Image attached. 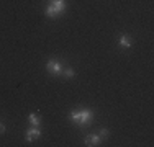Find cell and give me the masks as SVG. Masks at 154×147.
<instances>
[{
  "instance_id": "cell-1",
  "label": "cell",
  "mask_w": 154,
  "mask_h": 147,
  "mask_svg": "<svg viewBox=\"0 0 154 147\" xmlns=\"http://www.w3.org/2000/svg\"><path fill=\"white\" fill-rule=\"evenodd\" d=\"M94 119V111L92 110H79V111H72L71 113V121L79 126H87L90 124V121Z\"/></svg>"
},
{
  "instance_id": "cell-2",
  "label": "cell",
  "mask_w": 154,
  "mask_h": 147,
  "mask_svg": "<svg viewBox=\"0 0 154 147\" xmlns=\"http://www.w3.org/2000/svg\"><path fill=\"white\" fill-rule=\"evenodd\" d=\"M64 8H66V0L51 2V5L48 7V10H46V15L49 18H54V16H57V15H61L62 12H64Z\"/></svg>"
},
{
  "instance_id": "cell-3",
  "label": "cell",
  "mask_w": 154,
  "mask_h": 147,
  "mask_svg": "<svg viewBox=\"0 0 154 147\" xmlns=\"http://www.w3.org/2000/svg\"><path fill=\"white\" fill-rule=\"evenodd\" d=\"M46 69H48V72H49V74H54V75H59V74H62V65L57 61H53V59H51V61H48Z\"/></svg>"
},
{
  "instance_id": "cell-4",
  "label": "cell",
  "mask_w": 154,
  "mask_h": 147,
  "mask_svg": "<svg viewBox=\"0 0 154 147\" xmlns=\"http://www.w3.org/2000/svg\"><path fill=\"white\" fill-rule=\"evenodd\" d=\"M41 137V131L38 129V126L31 128V129H26V141L28 142H33L35 139Z\"/></svg>"
},
{
  "instance_id": "cell-5",
  "label": "cell",
  "mask_w": 154,
  "mask_h": 147,
  "mask_svg": "<svg viewBox=\"0 0 154 147\" xmlns=\"http://www.w3.org/2000/svg\"><path fill=\"white\" fill-rule=\"evenodd\" d=\"M102 141L100 136H95V134H90L85 137V146H98Z\"/></svg>"
},
{
  "instance_id": "cell-6",
  "label": "cell",
  "mask_w": 154,
  "mask_h": 147,
  "mask_svg": "<svg viewBox=\"0 0 154 147\" xmlns=\"http://www.w3.org/2000/svg\"><path fill=\"white\" fill-rule=\"evenodd\" d=\"M118 41H120V44H122L123 47H131V44H133V41H131V38L128 34H122Z\"/></svg>"
},
{
  "instance_id": "cell-7",
  "label": "cell",
  "mask_w": 154,
  "mask_h": 147,
  "mask_svg": "<svg viewBox=\"0 0 154 147\" xmlns=\"http://www.w3.org/2000/svg\"><path fill=\"white\" fill-rule=\"evenodd\" d=\"M28 121H30L33 126H38V128H39V124H41V119H39L36 115H30L28 116Z\"/></svg>"
},
{
  "instance_id": "cell-8",
  "label": "cell",
  "mask_w": 154,
  "mask_h": 147,
  "mask_svg": "<svg viewBox=\"0 0 154 147\" xmlns=\"http://www.w3.org/2000/svg\"><path fill=\"white\" fill-rule=\"evenodd\" d=\"M66 75H67V77H74V70H72V69H66Z\"/></svg>"
},
{
  "instance_id": "cell-9",
  "label": "cell",
  "mask_w": 154,
  "mask_h": 147,
  "mask_svg": "<svg viewBox=\"0 0 154 147\" xmlns=\"http://www.w3.org/2000/svg\"><path fill=\"white\" fill-rule=\"evenodd\" d=\"M100 137H102V139H103V137H108V129H102Z\"/></svg>"
},
{
  "instance_id": "cell-10",
  "label": "cell",
  "mask_w": 154,
  "mask_h": 147,
  "mask_svg": "<svg viewBox=\"0 0 154 147\" xmlns=\"http://www.w3.org/2000/svg\"><path fill=\"white\" fill-rule=\"evenodd\" d=\"M2 132H5V126H3L2 123H0V134H2Z\"/></svg>"
},
{
  "instance_id": "cell-11",
  "label": "cell",
  "mask_w": 154,
  "mask_h": 147,
  "mask_svg": "<svg viewBox=\"0 0 154 147\" xmlns=\"http://www.w3.org/2000/svg\"><path fill=\"white\" fill-rule=\"evenodd\" d=\"M51 2H57V0H51Z\"/></svg>"
}]
</instances>
